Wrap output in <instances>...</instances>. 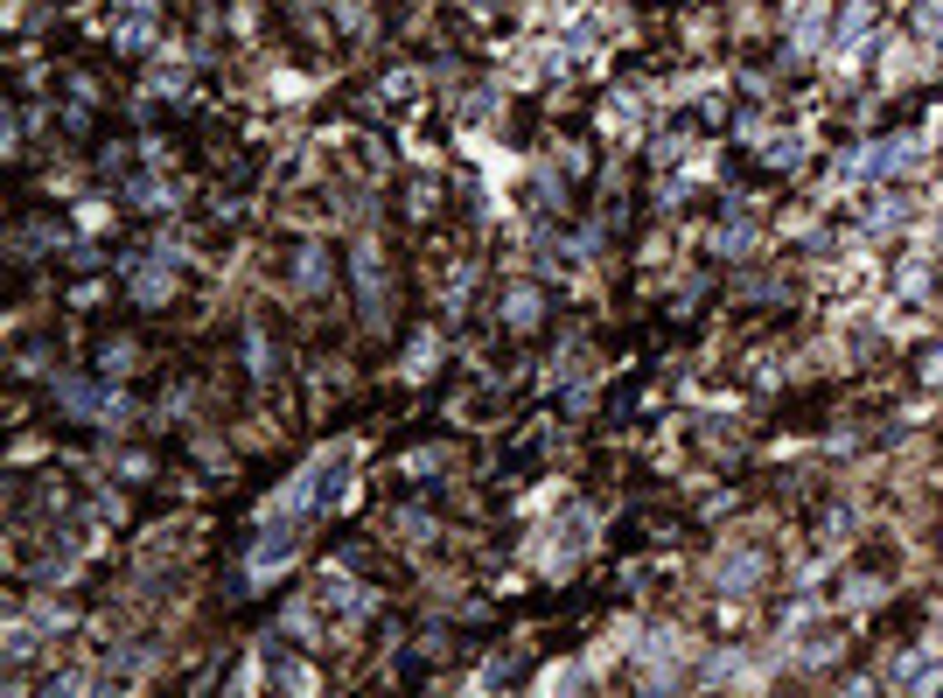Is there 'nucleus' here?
I'll list each match as a JSON object with an SVG mask.
<instances>
[{"label":"nucleus","instance_id":"f257e3e1","mask_svg":"<svg viewBox=\"0 0 943 698\" xmlns=\"http://www.w3.org/2000/svg\"><path fill=\"white\" fill-rule=\"evenodd\" d=\"M56 405L70 412V420H105V412H120V399H112V385H91V377H49Z\"/></svg>","mask_w":943,"mask_h":698},{"label":"nucleus","instance_id":"f03ea898","mask_svg":"<svg viewBox=\"0 0 943 698\" xmlns=\"http://www.w3.org/2000/svg\"><path fill=\"white\" fill-rule=\"evenodd\" d=\"M356 300H364V322H385V266H377V244H356Z\"/></svg>","mask_w":943,"mask_h":698},{"label":"nucleus","instance_id":"7ed1b4c3","mask_svg":"<svg viewBox=\"0 0 943 698\" xmlns=\"http://www.w3.org/2000/svg\"><path fill=\"white\" fill-rule=\"evenodd\" d=\"M168 287H175V244L134 266V300H147V308H155V300H168Z\"/></svg>","mask_w":943,"mask_h":698},{"label":"nucleus","instance_id":"20e7f679","mask_svg":"<svg viewBox=\"0 0 943 698\" xmlns=\"http://www.w3.org/2000/svg\"><path fill=\"white\" fill-rule=\"evenodd\" d=\"M909 224H916V203L909 196H874V203H866V231H874V238H895V231H909Z\"/></svg>","mask_w":943,"mask_h":698},{"label":"nucleus","instance_id":"39448f33","mask_svg":"<svg viewBox=\"0 0 943 698\" xmlns=\"http://www.w3.org/2000/svg\"><path fill=\"white\" fill-rule=\"evenodd\" d=\"M825 22H832V0H810V8L797 14V28H789V56H810L825 43Z\"/></svg>","mask_w":943,"mask_h":698},{"label":"nucleus","instance_id":"423d86ee","mask_svg":"<svg viewBox=\"0 0 943 698\" xmlns=\"http://www.w3.org/2000/svg\"><path fill=\"white\" fill-rule=\"evenodd\" d=\"M713 580H720V594H748V587H762V559L754 552H734L713 565Z\"/></svg>","mask_w":943,"mask_h":698},{"label":"nucleus","instance_id":"0eeeda50","mask_svg":"<svg viewBox=\"0 0 943 698\" xmlns=\"http://www.w3.org/2000/svg\"><path fill=\"white\" fill-rule=\"evenodd\" d=\"M294 287H300V294H322V287H329V259H322V244H300V259H294Z\"/></svg>","mask_w":943,"mask_h":698},{"label":"nucleus","instance_id":"6e6552de","mask_svg":"<svg viewBox=\"0 0 943 698\" xmlns=\"http://www.w3.org/2000/svg\"><path fill=\"white\" fill-rule=\"evenodd\" d=\"M754 244H762V231H754V224H741V217H734L727 231H713V252H727V259H748Z\"/></svg>","mask_w":943,"mask_h":698},{"label":"nucleus","instance_id":"1a4fd4ad","mask_svg":"<svg viewBox=\"0 0 943 698\" xmlns=\"http://www.w3.org/2000/svg\"><path fill=\"white\" fill-rule=\"evenodd\" d=\"M322 600H336V608H343L350 621H356V615H371V594H364V587H350V580H322Z\"/></svg>","mask_w":943,"mask_h":698},{"label":"nucleus","instance_id":"9d476101","mask_svg":"<svg viewBox=\"0 0 943 698\" xmlns=\"http://www.w3.org/2000/svg\"><path fill=\"white\" fill-rule=\"evenodd\" d=\"M503 322H511L518 335H524V329H538V294H532V287H518L511 300H503Z\"/></svg>","mask_w":943,"mask_h":698},{"label":"nucleus","instance_id":"9b49d317","mask_svg":"<svg viewBox=\"0 0 943 698\" xmlns=\"http://www.w3.org/2000/svg\"><path fill=\"white\" fill-rule=\"evenodd\" d=\"M245 364H252V377H259V385H273V343H266V335H245Z\"/></svg>","mask_w":943,"mask_h":698},{"label":"nucleus","instance_id":"f8f14e48","mask_svg":"<svg viewBox=\"0 0 943 698\" xmlns=\"http://www.w3.org/2000/svg\"><path fill=\"white\" fill-rule=\"evenodd\" d=\"M797 161H804V140H789V134H783V140H769V168H783V175H789Z\"/></svg>","mask_w":943,"mask_h":698},{"label":"nucleus","instance_id":"ddd939ff","mask_svg":"<svg viewBox=\"0 0 943 698\" xmlns=\"http://www.w3.org/2000/svg\"><path fill=\"white\" fill-rule=\"evenodd\" d=\"M901 294H909V300L930 294V266H922V259H916V266H901Z\"/></svg>","mask_w":943,"mask_h":698},{"label":"nucleus","instance_id":"4468645a","mask_svg":"<svg viewBox=\"0 0 943 698\" xmlns=\"http://www.w3.org/2000/svg\"><path fill=\"white\" fill-rule=\"evenodd\" d=\"M287 636H315V608H308V600H294V608H287Z\"/></svg>","mask_w":943,"mask_h":698},{"label":"nucleus","instance_id":"2eb2a0df","mask_svg":"<svg viewBox=\"0 0 943 698\" xmlns=\"http://www.w3.org/2000/svg\"><path fill=\"white\" fill-rule=\"evenodd\" d=\"M922 377H930V385H943V350L930 356V364H922Z\"/></svg>","mask_w":943,"mask_h":698},{"label":"nucleus","instance_id":"dca6fc26","mask_svg":"<svg viewBox=\"0 0 943 698\" xmlns=\"http://www.w3.org/2000/svg\"><path fill=\"white\" fill-rule=\"evenodd\" d=\"M930 134H936V140H943V105H936V119H930Z\"/></svg>","mask_w":943,"mask_h":698},{"label":"nucleus","instance_id":"f3484780","mask_svg":"<svg viewBox=\"0 0 943 698\" xmlns=\"http://www.w3.org/2000/svg\"><path fill=\"white\" fill-rule=\"evenodd\" d=\"M936 244H943V217H936Z\"/></svg>","mask_w":943,"mask_h":698},{"label":"nucleus","instance_id":"a211bd4d","mask_svg":"<svg viewBox=\"0 0 943 698\" xmlns=\"http://www.w3.org/2000/svg\"><path fill=\"white\" fill-rule=\"evenodd\" d=\"M936 643H943V621H936Z\"/></svg>","mask_w":943,"mask_h":698}]
</instances>
